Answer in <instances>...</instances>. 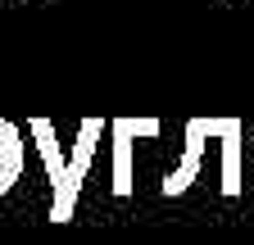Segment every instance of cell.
<instances>
[{"mask_svg":"<svg viewBox=\"0 0 254 245\" xmlns=\"http://www.w3.org/2000/svg\"><path fill=\"white\" fill-rule=\"evenodd\" d=\"M250 168H254V150H250Z\"/></svg>","mask_w":254,"mask_h":245,"instance_id":"cell-6","label":"cell"},{"mask_svg":"<svg viewBox=\"0 0 254 245\" xmlns=\"http://www.w3.org/2000/svg\"><path fill=\"white\" fill-rule=\"evenodd\" d=\"M218 132V118H186V145H182V159L177 168L164 177V195H186L190 191V182L200 177V164H204V145L213 141Z\"/></svg>","mask_w":254,"mask_h":245,"instance_id":"cell-3","label":"cell"},{"mask_svg":"<svg viewBox=\"0 0 254 245\" xmlns=\"http://www.w3.org/2000/svg\"><path fill=\"white\" fill-rule=\"evenodd\" d=\"M100 132H109V122L105 118H95L86 114L77 122V141L68 150V164H64L59 182L50 186V223H73V213H77V195H82V182L91 173V159H95V145H100Z\"/></svg>","mask_w":254,"mask_h":245,"instance_id":"cell-1","label":"cell"},{"mask_svg":"<svg viewBox=\"0 0 254 245\" xmlns=\"http://www.w3.org/2000/svg\"><path fill=\"white\" fill-rule=\"evenodd\" d=\"M159 118H114L109 136H114V195L127 200L132 195V159H136V136H159Z\"/></svg>","mask_w":254,"mask_h":245,"instance_id":"cell-2","label":"cell"},{"mask_svg":"<svg viewBox=\"0 0 254 245\" xmlns=\"http://www.w3.org/2000/svg\"><path fill=\"white\" fill-rule=\"evenodd\" d=\"M18 177H23V132L9 118H0V195H9Z\"/></svg>","mask_w":254,"mask_h":245,"instance_id":"cell-5","label":"cell"},{"mask_svg":"<svg viewBox=\"0 0 254 245\" xmlns=\"http://www.w3.org/2000/svg\"><path fill=\"white\" fill-rule=\"evenodd\" d=\"M218 141H222V195L236 200L241 195V145H245V127L241 118H218Z\"/></svg>","mask_w":254,"mask_h":245,"instance_id":"cell-4","label":"cell"}]
</instances>
